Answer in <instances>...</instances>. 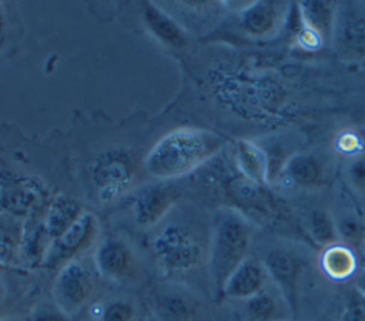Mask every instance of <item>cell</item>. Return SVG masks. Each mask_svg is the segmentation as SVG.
<instances>
[{"label":"cell","mask_w":365,"mask_h":321,"mask_svg":"<svg viewBox=\"0 0 365 321\" xmlns=\"http://www.w3.org/2000/svg\"><path fill=\"white\" fill-rule=\"evenodd\" d=\"M224 140L215 133L181 127L161 137L147 154L145 170L155 178L170 180L185 175L215 156Z\"/></svg>","instance_id":"obj_1"},{"label":"cell","mask_w":365,"mask_h":321,"mask_svg":"<svg viewBox=\"0 0 365 321\" xmlns=\"http://www.w3.org/2000/svg\"><path fill=\"white\" fill-rule=\"evenodd\" d=\"M252 224L237 208L217 213L208 244V272L217 297L237 267L250 257Z\"/></svg>","instance_id":"obj_2"},{"label":"cell","mask_w":365,"mask_h":321,"mask_svg":"<svg viewBox=\"0 0 365 321\" xmlns=\"http://www.w3.org/2000/svg\"><path fill=\"white\" fill-rule=\"evenodd\" d=\"M151 251L158 267L167 274H184L200 267L208 250L190 225L173 223L165 225L151 241Z\"/></svg>","instance_id":"obj_3"},{"label":"cell","mask_w":365,"mask_h":321,"mask_svg":"<svg viewBox=\"0 0 365 321\" xmlns=\"http://www.w3.org/2000/svg\"><path fill=\"white\" fill-rule=\"evenodd\" d=\"M137 163L130 151L107 150L97 157L91 168L93 184L103 201H111L133 184Z\"/></svg>","instance_id":"obj_4"},{"label":"cell","mask_w":365,"mask_h":321,"mask_svg":"<svg viewBox=\"0 0 365 321\" xmlns=\"http://www.w3.org/2000/svg\"><path fill=\"white\" fill-rule=\"evenodd\" d=\"M328 210L331 213L338 241L354 251L365 247V217L355 195L342 180L332 187Z\"/></svg>","instance_id":"obj_5"},{"label":"cell","mask_w":365,"mask_h":321,"mask_svg":"<svg viewBox=\"0 0 365 321\" xmlns=\"http://www.w3.org/2000/svg\"><path fill=\"white\" fill-rule=\"evenodd\" d=\"M93 290L94 275L91 270L76 258L58 270L51 292L54 304L71 317L90 300Z\"/></svg>","instance_id":"obj_6"},{"label":"cell","mask_w":365,"mask_h":321,"mask_svg":"<svg viewBox=\"0 0 365 321\" xmlns=\"http://www.w3.org/2000/svg\"><path fill=\"white\" fill-rule=\"evenodd\" d=\"M98 223L91 213H83L77 221L67 228L60 237L50 241L43 258V265L48 268L63 267L77 258L93 245L97 238Z\"/></svg>","instance_id":"obj_7"},{"label":"cell","mask_w":365,"mask_h":321,"mask_svg":"<svg viewBox=\"0 0 365 321\" xmlns=\"http://www.w3.org/2000/svg\"><path fill=\"white\" fill-rule=\"evenodd\" d=\"M261 261L271 284L279 291L289 311L294 314L298 304V288L302 275L299 257L289 248L275 245L268 248Z\"/></svg>","instance_id":"obj_8"},{"label":"cell","mask_w":365,"mask_h":321,"mask_svg":"<svg viewBox=\"0 0 365 321\" xmlns=\"http://www.w3.org/2000/svg\"><path fill=\"white\" fill-rule=\"evenodd\" d=\"M331 43L341 58L365 61V11L351 4L336 7Z\"/></svg>","instance_id":"obj_9"},{"label":"cell","mask_w":365,"mask_h":321,"mask_svg":"<svg viewBox=\"0 0 365 321\" xmlns=\"http://www.w3.org/2000/svg\"><path fill=\"white\" fill-rule=\"evenodd\" d=\"M291 4L288 1H254L240 16V27L252 39L275 37L285 26Z\"/></svg>","instance_id":"obj_10"},{"label":"cell","mask_w":365,"mask_h":321,"mask_svg":"<svg viewBox=\"0 0 365 321\" xmlns=\"http://www.w3.org/2000/svg\"><path fill=\"white\" fill-rule=\"evenodd\" d=\"M177 200V193L164 184L145 185L134 198V218L143 228L158 224Z\"/></svg>","instance_id":"obj_11"},{"label":"cell","mask_w":365,"mask_h":321,"mask_svg":"<svg viewBox=\"0 0 365 321\" xmlns=\"http://www.w3.org/2000/svg\"><path fill=\"white\" fill-rule=\"evenodd\" d=\"M268 284L269 278L262 265V261L250 255L230 275L222 288L221 297L247 301L261 292Z\"/></svg>","instance_id":"obj_12"},{"label":"cell","mask_w":365,"mask_h":321,"mask_svg":"<svg viewBox=\"0 0 365 321\" xmlns=\"http://www.w3.org/2000/svg\"><path fill=\"white\" fill-rule=\"evenodd\" d=\"M278 177L297 188L311 190L322 184L325 178L324 163L309 153H294L281 165Z\"/></svg>","instance_id":"obj_13"},{"label":"cell","mask_w":365,"mask_h":321,"mask_svg":"<svg viewBox=\"0 0 365 321\" xmlns=\"http://www.w3.org/2000/svg\"><path fill=\"white\" fill-rule=\"evenodd\" d=\"M94 263L100 275L113 281H120L131 270L133 254L124 241L118 238H106L96 250Z\"/></svg>","instance_id":"obj_14"},{"label":"cell","mask_w":365,"mask_h":321,"mask_svg":"<svg viewBox=\"0 0 365 321\" xmlns=\"http://www.w3.org/2000/svg\"><path fill=\"white\" fill-rule=\"evenodd\" d=\"M301 20V31L315 37L321 44L331 41L336 6L331 1L308 0L297 4Z\"/></svg>","instance_id":"obj_15"},{"label":"cell","mask_w":365,"mask_h":321,"mask_svg":"<svg viewBox=\"0 0 365 321\" xmlns=\"http://www.w3.org/2000/svg\"><path fill=\"white\" fill-rule=\"evenodd\" d=\"M235 161L247 181L258 187L269 184V163L262 146L248 138L238 140L235 144Z\"/></svg>","instance_id":"obj_16"},{"label":"cell","mask_w":365,"mask_h":321,"mask_svg":"<svg viewBox=\"0 0 365 321\" xmlns=\"http://www.w3.org/2000/svg\"><path fill=\"white\" fill-rule=\"evenodd\" d=\"M158 321H195L198 305L195 300L181 291H165L153 301Z\"/></svg>","instance_id":"obj_17"},{"label":"cell","mask_w":365,"mask_h":321,"mask_svg":"<svg viewBox=\"0 0 365 321\" xmlns=\"http://www.w3.org/2000/svg\"><path fill=\"white\" fill-rule=\"evenodd\" d=\"M83 213L81 205L74 198L64 194L54 197L43 221L50 241L60 237L67 228H70Z\"/></svg>","instance_id":"obj_18"},{"label":"cell","mask_w":365,"mask_h":321,"mask_svg":"<svg viewBox=\"0 0 365 321\" xmlns=\"http://www.w3.org/2000/svg\"><path fill=\"white\" fill-rule=\"evenodd\" d=\"M319 265L329 278L346 280L356 272V255L352 248L335 243L322 248Z\"/></svg>","instance_id":"obj_19"},{"label":"cell","mask_w":365,"mask_h":321,"mask_svg":"<svg viewBox=\"0 0 365 321\" xmlns=\"http://www.w3.org/2000/svg\"><path fill=\"white\" fill-rule=\"evenodd\" d=\"M244 307L245 315L250 321H285L282 311L284 307L288 308L279 291L274 294L268 285L257 295L244 301Z\"/></svg>","instance_id":"obj_20"},{"label":"cell","mask_w":365,"mask_h":321,"mask_svg":"<svg viewBox=\"0 0 365 321\" xmlns=\"http://www.w3.org/2000/svg\"><path fill=\"white\" fill-rule=\"evenodd\" d=\"M144 21L153 34L160 39L164 44L171 47H182L185 43V34L182 29L174 21L170 16H167L163 10L155 7L151 3L144 4Z\"/></svg>","instance_id":"obj_21"},{"label":"cell","mask_w":365,"mask_h":321,"mask_svg":"<svg viewBox=\"0 0 365 321\" xmlns=\"http://www.w3.org/2000/svg\"><path fill=\"white\" fill-rule=\"evenodd\" d=\"M304 224L309 238L317 245L325 248L331 244L339 243L328 205H317L309 208L305 214Z\"/></svg>","instance_id":"obj_22"},{"label":"cell","mask_w":365,"mask_h":321,"mask_svg":"<svg viewBox=\"0 0 365 321\" xmlns=\"http://www.w3.org/2000/svg\"><path fill=\"white\" fill-rule=\"evenodd\" d=\"M342 181L355 197L365 198V151L349 157L342 168Z\"/></svg>","instance_id":"obj_23"},{"label":"cell","mask_w":365,"mask_h":321,"mask_svg":"<svg viewBox=\"0 0 365 321\" xmlns=\"http://www.w3.org/2000/svg\"><path fill=\"white\" fill-rule=\"evenodd\" d=\"M17 231V225L11 220L0 221V265H9L16 258L21 243Z\"/></svg>","instance_id":"obj_24"},{"label":"cell","mask_w":365,"mask_h":321,"mask_svg":"<svg viewBox=\"0 0 365 321\" xmlns=\"http://www.w3.org/2000/svg\"><path fill=\"white\" fill-rule=\"evenodd\" d=\"M100 321H135V307L128 300H114L103 307Z\"/></svg>","instance_id":"obj_25"},{"label":"cell","mask_w":365,"mask_h":321,"mask_svg":"<svg viewBox=\"0 0 365 321\" xmlns=\"http://www.w3.org/2000/svg\"><path fill=\"white\" fill-rule=\"evenodd\" d=\"M30 321H71V317L63 312L56 304L54 307H41L30 318Z\"/></svg>","instance_id":"obj_26"},{"label":"cell","mask_w":365,"mask_h":321,"mask_svg":"<svg viewBox=\"0 0 365 321\" xmlns=\"http://www.w3.org/2000/svg\"><path fill=\"white\" fill-rule=\"evenodd\" d=\"M352 278H354L355 290L365 298V268L356 271Z\"/></svg>","instance_id":"obj_27"},{"label":"cell","mask_w":365,"mask_h":321,"mask_svg":"<svg viewBox=\"0 0 365 321\" xmlns=\"http://www.w3.org/2000/svg\"><path fill=\"white\" fill-rule=\"evenodd\" d=\"M0 321H17V320H13V318H9V317H0Z\"/></svg>","instance_id":"obj_28"},{"label":"cell","mask_w":365,"mask_h":321,"mask_svg":"<svg viewBox=\"0 0 365 321\" xmlns=\"http://www.w3.org/2000/svg\"><path fill=\"white\" fill-rule=\"evenodd\" d=\"M0 29H1V16H0Z\"/></svg>","instance_id":"obj_29"},{"label":"cell","mask_w":365,"mask_h":321,"mask_svg":"<svg viewBox=\"0 0 365 321\" xmlns=\"http://www.w3.org/2000/svg\"><path fill=\"white\" fill-rule=\"evenodd\" d=\"M321 321H329V320H321Z\"/></svg>","instance_id":"obj_30"},{"label":"cell","mask_w":365,"mask_h":321,"mask_svg":"<svg viewBox=\"0 0 365 321\" xmlns=\"http://www.w3.org/2000/svg\"><path fill=\"white\" fill-rule=\"evenodd\" d=\"M0 314H1V305H0Z\"/></svg>","instance_id":"obj_31"},{"label":"cell","mask_w":365,"mask_h":321,"mask_svg":"<svg viewBox=\"0 0 365 321\" xmlns=\"http://www.w3.org/2000/svg\"><path fill=\"white\" fill-rule=\"evenodd\" d=\"M361 321H365V317H364V318H362V320H361Z\"/></svg>","instance_id":"obj_32"},{"label":"cell","mask_w":365,"mask_h":321,"mask_svg":"<svg viewBox=\"0 0 365 321\" xmlns=\"http://www.w3.org/2000/svg\"><path fill=\"white\" fill-rule=\"evenodd\" d=\"M144 321H147V320H144ZM157 321H158V320H157Z\"/></svg>","instance_id":"obj_33"},{"label":"cell","mask_w":365,"mask_h":321,"mask_svg":"<svg viewBox=\"0 0 365 321\" xmlns=\"http://www.w3.org/2000/svg\"><path fill=\"white\" fill-rule=\"evenodd\" d=\"M285 321H287V320H285Z\"/></svg>","instance_id":"obj_34"}]
</instances>
